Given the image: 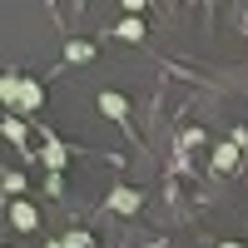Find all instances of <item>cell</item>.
Returning a JSON list of instances; mask_svg holds the SVG:
<instances>
[{"mask_svg":"<svg viewBox=\"0 0 248 248\" xmlns=\"http://www.w3.org/2000/svg\"><path fill=\"white\" fill-rule=\"evenodd\" d=\"M10 223H15L20 233H35V229H40V214L30 209L25 199H10Z\"/></svg>","mask_w":248,"mask_h":248,"instance_id":"cell-1","label":"cell"},{"mask_svg":"<svg viewBox=\"0 0 248 248\" xmlns=\"http://www.w3.org/2000/svg\"><path fill=\"white\" fill-rule=\"evenodd\" d=\"M20 90H25V79H15V75L0 79V99H5V105H20Z\"/></svg>","mask_w":248,"mask_h":248,"instance_id":"cell-5","label":"cell"},{"mask_svg":"<svg viewBox=\"0 0 248 248\" xmlns=\"http://www.w3.org/2000/svg\"><path fill=\"white\" fill-rule=\"evenodd\" d=\"M214 159H218V169H233V144H218Z\"/></svg>","mask_w":248,"mask_h":248,"instance_id":"cell-11","label":"cell"},{"mask_svg":"<svg viewBox=\"0 0 248 248\" xmlns=\"http://www.w3.org/2000/svg\"><path fill=\"white\" fill-rule=\"evenodd\" d=\"M99 109H105L109 119H124V109H129V105H124V94H99Z\"/></svg>","mask_w":248,"mask_h":248,"instance_id":"cell-6","label":"cell"},{"mask_svg":"<svg viewBox=\"0 0 248 248\" xmlns=\"http://www.w3.org/2000/svg\"><path fill=\"white\" fill-rule=\"evenodd\" d=\"M119 35H124V40H144V20H139V15L119 20Z\"/></svg>","mask_w":248,"mask_h":248,"instance_id":"cell-7","label":"cell"},{"mask_svg":"<svg viewBox=\"0 0 248 248\" xmlns=\"http://www.w3.org/2000/svg\"><path fill=\"white\" fill-rule=\"evenodd\" d=\"M20 189H25V174H15V169H10V174H5V194H10V199H15V194H20Z\"/></svg>","mask_w":248,"mask_h":248,"instance_id":"cell-9","label":"cell"},{"mask_svg":"<svg viewBox=\"0 0 248 248\" xmlns=\"http://www.w3.org/2000/svg\"><path fill=\"white\" fill-rule=\"evenodd\" d=\"M90 55H94V45H90V40H70V45H65V60H70V65H85Z\"/></svg>","mask_w":248,"mask_h":248,"instance_id":"cell-4","label":"cell"},{"mask_svg":"<svg viewBox=\"0 0 248 248\" xmlns=\"http://www.w3.org/2000/svg\"><path fill=\"white\" fill-rule=\"evenodd\" d=\"M5 139H25V124H20V114L5 119Z\"/></svg>","mask_w":248,"mask_h":248,"instance_id":"cell-8","label":"cell"},{"mask_svg":"<svg viewBox=\"0 0 248 248\" xmlns=\"http://www.w3.org/2000/svg\"><path fill=\"white\" fill-rule=\"evenodd\" d=\"M60 243H65V248H90V233H79V229H75V233H65Z\"/></svg>","mask_w":248,"mask_h":248,"instance_id":"cell-10","label":"cell"},{"mask_svg":"<svg viewBox=\"0 0 248 248\" xmlns=\"http://www.w3.org/2000/svg\"><path fill=\"white\" fill-rule=\"evenodd\" d=\"M40 99H45V90H40L35 79H25V90H20V114H30V109H40Z\"/></svg>","mask_w":248,"mask_h":248,"instance_id":"cell-3","label":"cell"},{"mask_svg":"<svg viewBox=\"0 0 248 248\" xmlns=\"http://www.w3.org/2000/svg\"><path fill=\"white\" fill-rule=\"evenodd\" d=\"M45 164H50V169H60V164H65V149H60V144H50V149H45Z\"/></svg>","mask_w":248,"mask_h":248,"instance_id":"cell-12","label":"cell"},{"mask_svg":"<svg viewBox=\"0 0 248 248\" xmlns=\"http://www.w3.org/2000/svg\"><path fill=\"white\" fill-rule=\"evenodd\" d=\"M109 209H114V214H139V194H134V189H114V194H109Z\"/></svg>","mask_w":248,"mask_h":248,"instance_id":"cell-2","label":"cell"},{"mask_svg":"<svg viewBox=\"0 0 248 248\" xmlns=\"http://www.w3.org/2000/svg\"><path fill=\"white\" fill-rule=\"evenodd\" d=\"M223 248H238V243H223Z\"/></svg>","mask_w":248,"mask_h":248,"instance_id":"cell-14","label":"cell"},{"mask_svg":"<svg viewBox=\"0 0 248 248\" xmlns=\"http://www.w3.org/2000/svg\"><path fill=\"white\" fill-rule=\"evenodd\" d=\"M45 248H65V243H45Z\"/></svg>","mask_w":248,"mask_h":248,"instance_id":"cell-13","label":"cell"}]
</instances>
